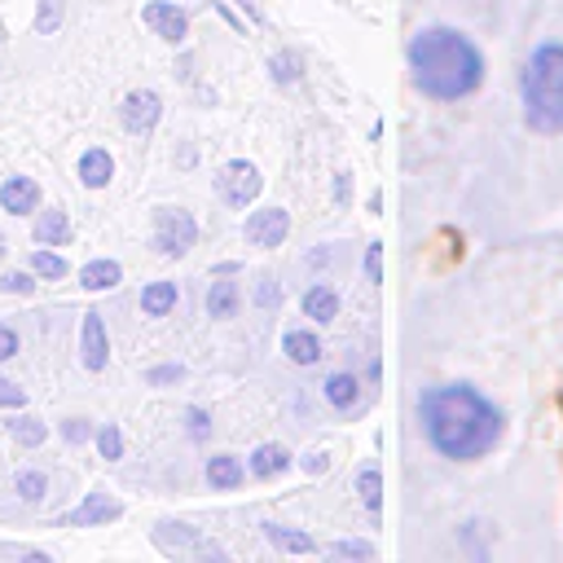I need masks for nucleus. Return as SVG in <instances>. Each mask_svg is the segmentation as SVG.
Masks as SVG:
<instances>
[{"instance_id":"nucleus-26","label":"nucleus","mask_w":563,"mask_h":563,"mask_svg":"<svg viewBox=\"0 0 563 563\" xmlns=\"http://www.w3.org/2000/svg\"><path fill=\"white\" fill-rule=\"evenodd\" d=\"M62 18H66V0H40L35 4V35H57Z\"/></svg>"},{"instance_id":"nucleus-35","label":"nucleus","mask_w":563,"mask_h":563,"mask_svg":"<svg viewBox=\"0 0 563 563\" xmlns=\"http://www.w3.org/2000/svg\"><path fill=\"white\" fill-rule=\"evenodd\" d=\"M22 405H26V391L18 383H4L0 378V409H22Z\"/></svg>"},{"instance_id":"nucleus-6","label":"nucleus","mask_w":563,"mask_h":563,"mask_svg":"<svg viewBox=\"0 0 563 563\" xmlns=\"http://www.w3.org/2000/svg\"><path fill=\"white\" fill-rule=\"evenodd\" d=\"M242 233H246L251 246H264V251H268V246H282L286 233H290V216H286L282 207H260V211L246 216Z\"/></svg>"},{"instance_id":"nucleus-5","label":"nucleus","mask_w":563,"mask_h":563,"mask_svg":"<svg viewBox=\"0 0 563 563\" xmlns=\"http://www.w3.org/2000/svg\"><path fill=\"white\" fill-rule=\"evenodd\" d=\"M260 189H264V180H260L255 163H246V158H229V163L216 172V194H220L229 207H246V202H255Z\"/></svg>"},{"instance_id":"nucleus-30","label":"nucleus","mask_w":563,"mask_h":563,"mask_svg":"<svg viewBox=\"0 0 563 563\" xmlns=\"http://www.w3.org/2000/svg\"><path fill=\"white\" fill-rule=\"evenodd\" d=\"M268 66H273V79H277V84H295V79H299V57H295V53H277Z\"/></svg>"},{"instance_id":"nucleus-21","label":"nucleus","mask_w":563,"mask_h":563,"mask_svg":"<svg viewBox=\"0 0 563 563\" xmlns=\"http://www.w3.org/2000/svg\"><path fill=\"white\" fill-rule=\"evenodd\" d=\"M207 479H211V488H238L242 484V462L233 453H216V457H207Z\"/></svg>"},{"instance_id":"nucleus-14","label":"nucleus","mask_w":563,"mask_h":563,"mask_svg":"<svg viewBox=\"0 0 563 563\" xmlns=\"http://www.w3.org/2000/svg\"><path fill=\"white\" fill-rule=\"evenodd\" d=\"M282 352H286L295 365H317V361H321V339H317L312 330H290V334L282 339Z\"/></svg>"},{"instance_id":"nucleus-18","label":"nucleus","mask_w":563,"mask_h":563,"mask_svg":"<svg viewBox=\"0 0 563 563\" xmlns=\"http://www.w3.org/2000/svg\"><path fill=\"white\" fill-rule=\"evenodd\" d=\"M35 242H40V246H62V242H70V216H66V211H44V216L35 220Z\"/></svg>"},{"instance_id":"nucleus-42","label":"nucleus","mask_w":563,"mask_h":563,"mask_svg":"<svg viewBox=\"0 0 563 563\" xmlns=\"http://www.w3.org/2000/svg\"><path fill=\"white\" fill-rule=\"evenodd\" d=\"M242 4H246V9H251V0H242Z\"/></svg>"},{"instance_id":"nucleus-19","label":"nucleus","mask_w":563,"mask_h":563,"mask_svg":"<svg viewBox=\"0 0 563 563\" xmlns=\"http://www.w3.org/2000/svg\"><path fill=\"white\" fill-rule=\"evenodd\" d=\"M176 308V282H150L141 290V312L145 317H167Z\"/></svg>"},{"instance_id":"nucleus-4","label":"nucleus","mask_w":563,"mask_h":563,"mask_svg":"<svg viewBox=\"0 0 563 563\" xmlns=\"http://www.w3.org/2000/svg\"><path fill=\"white\" fill-rule=\"evenodd\" d=\"M198 238V224L180 207H158L154 211V251L158 255H185Z\"/></svg>"},{"instance_id":"nucleus-13","label":"nucleus","mask_w":563,"mask_h":563,"mask_svg":"<svg viewBox=\"0 0 563 563\" xmlns=\"http://www.w3.org/2000/svg\"><path fill=\"white\" fill-rule=\"evenodd\" d=\"M303 317H312L317 325H325V321H334L339 317V295L330 290V286H308L303 290Z\"/></svg>"},{"instance_id":"nucleus-10","label":"nucleus","mask_w":563,"mask_h":563,"mask_svg":"<svg viewBox=\"0 0 563 563\" xmlns=\"http://www.w3.org/2000/svg\"><path fill=\"white\" fill-rule=\"evenodd\" d=\"M79 352H84V365H88V369H106V356H110V339H106V321H101V312H84Z\"/></svg>"},{"instance_id":"nucleus-40","label":"nucleus","mask_w":563,"mask_h":563,"mask_svg":"<svg viewBox=\"0 0 563 563\" xmlns=\"http://www.w3.org/2000/svg\"><path fill=\"white\" fill-rule=\"evenodd\" d=\"M189 427H194V435H202L207 431V413L202 409H189Z\"/></svg>"},{"instance_id":"nucleus-8","label":"nucleus","mask_w":563,"mask_h":563,"mask_svg":"<svg viewBox=\"0 0 563 563\" xmlns=\"http://www.w3.org/2000/svg\"><path fill=\"white\" fill-rule=\"evenodd\" d=\"M158 114H163V101H158V92H150V88H136V92H128V97H123V128H128V132H136V136L154 132Z\"/></svg>"},{"instance_id":"nucleus-3","label":"nucleus","mask_w":563,"mask_h":563,"mask_svg":"<svg viewBox=\"0 0 563 563\" xmlns=\"http://www.w3.org/2000/svg\"><path fill=\"white\" fill-rule=\"evenodd\" d=\"M519 92H523V119L537 132H563V44H541L523 75H519Z\"/></svg>"},{"instance_id":"nucleus-27","label":"nucleus","mask_w":563,"mask_h":563,"mask_svg":"<svg viewBox=\"0 0 563 563\" xmlns=\"http://www.w3.org/2000/svg\"><path fill=\"white\" fill-rule=\"evenodd\" d=\"M31 268H35V277H48V282H57V277L70 273V264L57 251H31Z\"/></svg>"},{"instance_id":"nucleus-22","label":"nucleus","mask_w":563,"mask_h":563,"mask_svg":"<svg viewBox=\"0 0 563 563\" xmlns=\"http://www.w3.org/2000/svg\"><path fill=\"white\" fill-rule=\"evenodd\" d=\"M356 374H330L325 378V400L334 405V409H352L356 405Z\"/></svg>"},{"instance_id":"nucleus-32","label":"nucleus","mask_w":563,"mask_h":563,"mask_svg":"<svg viewBox=\"0 0 563 563\" xmlns=\"http://www.w3.org/2000/svg\"><path fill=\"white\" fill-rule=\"evenodd\" d=\"M0 290H9V295H35V277L31 273H4L0 277Z\"/></svg>"},{"instance_id":"nucleus-37","label":"nucleus","mask_w":563,"mask_h":563,"mask_svg":"<svg viewBox=\"0 0 563 563\" xmlns=\"http://www.w3.org/2000/svg\"><path fill=\"white\" fill-rule=\"evenodd\" d=\"M18 356V330L13 325H0V361Z\"/></svg>"},{"instance_id":"nucleus-17","label":"nucleus","mask_w":563,"mask_h":563,"mask_svg":"<svg viewBox=\"0 0 563 563\" xmlns=\"http://www.w3.org/2000/svg\"><path fill=\"white\" fill-rule=\"evenodd\" d=\"M238 299H242V290H238V282H211V290H207V317H216V321H224V317H233L238 312Z\"/></svg>"},{"instance_id":"nucleus-31","label":"nucleus","mask_w":563,"mask_h":563,"mask_svg":"<svg viewBox=\"0 0 563 563\" xmlns=\"http://www.w3.org/2000/svg\"><path fill=\"white\" fill-rule=\"evenodd\" d=\"M330 554L334 559H374V545L369 541H334Z\"/></svg>"},{"instance_id":"nucleus-7","label":"nucleus","mask_w":563,"mask_h":563,"mask_svg":"<svg viewBox=\"0 0 563 563\" xmlns=\"http://www.w3.org/2000/svg\"><path fill=\"white\" fill-rule=\"evenodd\" d=\"M141 18H145V26H150L158 40H167V44H180V40L189 35V18H185L176 4H167V0H150V4L141 9Z\"/></svg>"},{"instance_id":"nucleus-20","label":"nucleus","mask_w":563,"mask_h":563,"mask_svg":"<svg viewBox=\"0 0 563 563\" xmlns=\"http://www.w3.org/2000/svg\"><path fill=\"white\" fill-rule=\"evenodd\" d=\"M290 466V453L282 449V444H260L255 453H251V475H260V479H273V475H282Z\"/></svg>"},{"instance_id":"nucleus-36","label":"nucleus","mask_w":563,"mask_h":563,"mask_svg":"<svg viewBox=\"0 0 563 563\" xmlns=\"http://www.w3.org/2000/svg\"><path fill=\"white\" fill-rule=\"evenodd\" d=\"M180 374H185L180 365H158V369H150V374H145V383H150V387H163V383H176Z\"/></svg>"},{"instance_id":"nucleus-15","label":"nucleus","mask_w":563,"mask_h":563,"mask_svg":"<svg viewBox=\"0 0 563 563\" xmlns=\"http://www.w3.org/2000/svg\"><path fill=\"white\" fill-rule=\"evenodd\" d=\"M264 537L282 550V554H317V541L299 528H282V523H264Z\"/></svg>"},{"instance_id":"nucleus-28","label":"nucleus","mask_w":563,"mask_h":563,"mask_svg":"<svg viewBox=\"0 0 563 563\" xmlns=\"http://www.w3.org/2000/svg\"><path fill=\"white\" fill-rule=\"evenodd\" d=\"M13 488H18V497H22V501H44V488H48V479H44L40 471H18Z\"/></svg>"},{"instance_id":"nucleus-2","label":"nucleus","mask_w":563,"mask_h":563,"mask_svg":"<svg viewBox=\"0 0 563 563\" xmlns=\"http://www.w3.org/2000/svg\"><path fill=\"white\" fill-rule=\"evenodd\" d=\"M409 70L418 92L435 97V101H457L471 97L484 79V57L479 48L453 31V26H422L409 40Z\"/></svg>"},{"instance_id":"nucleus-29","label":"nucleus","mask_w":563,"mask_h":563,"mask_svg":"<svg viewBox=\"0 0 563 563\" xmlns=\"http://www.w3.org/2000/svg\"><path fill=\"white\" fill-rule=\"evenodd\" d=\"M97 449H101V457H106V462L123 457V435H119V427H114V422H106V427L97 431Z\"/></svg>"},{"instance_id":"nucleus-25","label":"nucleus","mask_w":563,"mask_h":563,"mask_svg":"<svg viewBox=\"0 0 563 563\" xmlns=\"http://www.w3.org/2000/svg\"><path fill=\"white\" fill-rule=\"evenodd\" d=\"M154 541H158L163 550H172V545H198L202 537H198L189 523H172V519H163L158 532H154Z\"/></svg>"},{"instance_id":"nucleus-33","label":"nucleus","mask_w":563,"mask_h":563,"mask_svg":"<svg viewBox=\"0 0 563 563\" xmlns=\"http://www.w3.org/2000/svg\"><path fill=\"white\" fill-rule=\"evenodd\" d=\"M255 303H260V308H277V303H282V290H277L273 277H260V286H255Z\"/></svg>"},{"instance_id":"nucleus-9","label":"nucleus","mask_w":563,"mask_h":563,"mask_svg":"<svg viewBox=\"0 0 563 563\" xmlns=\"http://www.w3.org/2000/svg\"><path fill=\"white\" fill-rule=\"evenodd\" d=\"M123 515V506H119V497H110L106 488H97V493H88L66 519H62V528H88V523H110V519H119Z\"/></svg>"},{"instance_id":"nucleus-38","label":"nucleus","mask_w":563,"mask_h":563,"mask_svg":"<svg viewBox=\"0 0 563 563\" xmlns=\"http://www.w3.org/2000/svg\"><path fill=\"white\" fill-rule=\"evenodd\" d=\"M62 435H66L70 444H79V440H88V422H84V418H70V422H62Z\"/></svg>"},{"instance_id":"nucleus-34","label":"nucleus","mask_w":563,"mask_h":563,"mask_svg":"<svg viewBox=\"0 0 563 563\" xmlns=\"http://www.w3.org/2000/svg\"><path fill=\"white\" fill-rule=\"evenodd\" d=\"M365 277L378 286L383 282V246L378 242H369V251H365Z\"/></svg>"},{"instance_id":"nucleus-24","label":"nucleus","mask_w":563,"mask_h":563,"mask_svg":"<svg viewBox=\"0 0 563 563\" xmlns=\"http://www.w3.org/2000/svg\"><path fill=\"white\" fill-rule=\"evenodd\" d=\"M9 435H13L22 449H35V444H44L48 427H44L40 418H26V413H22V418H13V422H9Z\"/></svg>"},{"instance_id":"nucleus-41","label":"nucleus","mask_w":563,"mask_h":563,"mask_svg":"<svg viewBox=\"0 0 563 563\" xmlns=\"http://www.w3.org/2000/svg\"><path fill=\"white\" fill-rule=\"evenodd\" d=\"M0 255H4V238H0Z\"/></svg>"},{"instance_id":"nucleus-1","label":"nucleus","mask_w":563,"mask_h":563,"mask_svg":"<svg viewBox=\"0 0 563 563\" xmlns=\"http://www.w3.org/2000/svg\"><path fill=\"white\" fill-rule=\"evenodd\" d=\"M418 413L431 449L453 462L484 457L501 440V409L488 396H479L471 383H444L422 391Z\"/></svg>"},{"instance_id":"nucleus-11","label":"nucleus","mask_w":563,"mask_h":563,"mask_svg":"<svg viewBox=\"0 0 563 563\" xmlns=\"http://www.w3.org/2000/svg\"><path fill=\"white\" fill-rule=\"evenodd\" d=\"M35 202H40V185H35L31 176H9V180L0 185V207H4L9 216H31Z\"/></svg>"},{"instance_id":"nucleus-12","label":"nucleus","mask_w":563,"mask_h":563,"mask_svg":"<svg viewBox=\"0 0 563 563\" xmlns=\"http://www.w3.org/2000/svg\"><path fill=\"white\" fill-rule=\"evenodd\" d=\"M110 172H114V158H110L101 145H92V150H84V154H79V180H84L88 189L110 185Z\"/></svg>"},{"instance_id":"nucleus-23","label":"nucleus","mask_w":563,"mask_h":563,"mask_svg":"<svg viewBox=\"0 0 563 563\" xmlns=\"http://www.w3.org/2000/svg\"><path fill=\"white\" fill-rule=\"evenodd\" d=\"M356 493H361L365 510L378 515V506H383V475H378V466H365V471L356 475Z\"/></svg>"},{"instance_id":"nucleus-39","label":"nucleus","mask_w":563,"mask_h":563,"mask_svg":"<svg viewBox=\"0 0 563 563\" xmlns=\"http://www.w3.org/2000/svg\"><path fill=\"white\" fill-rule=\"evenodd\" d=\"M325 466H330V457H325V453H308V457H303V471H308V475H321Z\"/></svg>"},{"instance_id":"nucleus-16","label":"nucleus","mask_w":563,"mask_h":563,"mask_svg":"<svg viewBox=\"0 0 563 563\" xmlns=\"http://www.w3.org/2000/svg\"><path fill=\"white\" fill-rule=\"evenodd\" d=\"M119 277H123V268L114 260H88L79 268V286L84 290H110V286H119Z\"/></svg>"}]
</instances>
